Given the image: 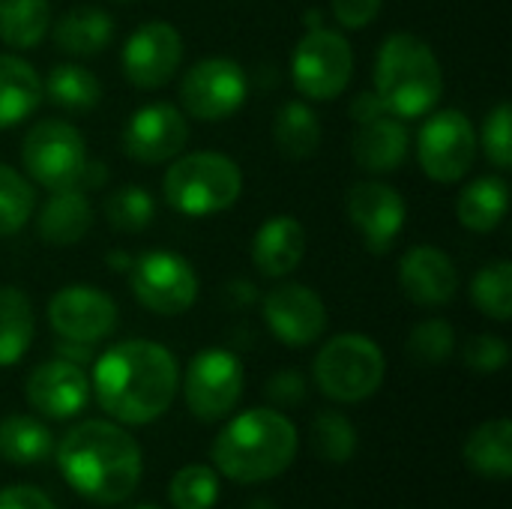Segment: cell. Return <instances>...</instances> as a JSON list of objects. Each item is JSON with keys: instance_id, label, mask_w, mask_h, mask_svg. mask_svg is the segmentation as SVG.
I'll use <instances>...</instances> for the list:
<instances>
[{"instance_id": "obj_2", "label": "cell", "mask_w": 512, "mask_h": 509, "mask_svg": "<svg viewBox=\"0 0 512 509\" xmlns=\"http://www.w3.org/2000/svg\"><path fill=\"white\" fill-rule=\"evenodd\" d=\"M63 480L87 501L123 504L141 483L144 459L138 441L117 423L87 420L69 429L54 447Z\"/></svg>"}, {"instance_id": "obj_49", "label": "cell", "mask_w": 512, "mask_h": 509, "mask_svg": "<svg viewBox=\"0 0 512 509\" xmlns=\"http://www.w3.org/2000/svg\"><path fill=\"white\" fill-rule=\"evenodd\" d=\"M132 509H162V507H156V504H138V507H132Z\"/></svg>"}, {"instance_id": "obj_15", "label": "cell", "mask_w": 512, "mask_h": 509, "mask_svg": "<svg viewBox=\"0 0 512 509\" xmlns=\"http://www.w3.org/2000/svg\"><path fill=\"white\" fill-rule=\"evenodd\" d=\"M405 216L408 210L399 189L381 180H360L348 192V219L372 255H384L393 249L396 237L405 228Z\"/></svg>"}, {"instance_id": "obj_20", "label": "cell", "mask_w": 512, "mask_h": 509, "mask_svg": "<svg viewBox=\"0 0 512 509\" xmlns=\"http://www.w3.org/2000/svg\"><path fill=\"white\" fill-rule=\"evenodd\" d=\"M411 150V132L402 117L396 114H381L366 123H357L351 153L357 165L369 174H390L396 171Z\"/></svg>"}, {"instance_id": "obj_10", "label": "cell", "mask_w": 512, "mask_h": 509, "mask_svg": "<svg viewBox=\"0 0 512 509\" xmlns=\"http://www.w3.org/2000/svg\"><path fill=\"white\" fill-rule=\"evenodd\" d=\"M417 159L429 180L459 183L477 159V132L471 117L456 108L435 111L417 132Z\"/></svg>"}, {"instance_id": "obj_25", "label": "cell", "mask_w": 512, "mask_h": 509, "mask_svg": "<svg viewBox=\"0 0 512 509\" xmlns=\"http://www.w3.org/2000/svg\"><path fill=\"white\" fill-rule=\"evenodd\" d=\"M510 207V186L504 177H477L471 180L456 201V216L462 222V228L474 231V234H489L495 231Z\"/></svg>"}, {"instance_id": "obj_28", "label": "cell", "mask_w": 512, "mask_h": 509, "mask_svg": "<svg viewBox=\"0 0 512 509\" xmlns=\"http://www.w3.org/2000/svg\"><path fill=\"white\" fill-rule=\"evenodd\" d=\"M33 303L15 285H0V366H15L33 345Z\"/></svg>"}, {"instance_id": "obj_46", "label": "cell", "mask_w": 512, "mask_h": 509, "mask_svg": "<svg viewBox=\"0 0 512 509\" xmlns=\"http://www.w3.org/2000/svg\"><path fill=\"white\" fill-rule=\"evenodd\" d=\"M108 264H111L114 270H123V273H126L129 264H132V258H129V255H120V252H111V255H108Z\"/></svg>"}, {"instance_id": "obj_44", "label": "cell", "mask_w": 512, "mask_h": 509, "mask_svg": "<svg viewBox=\"0 0 512 509\" xmlns=\"http://www.w3.org/2000/svg\"><path fill=\"white\" fill-rule=\"evenodd\" d=\"M57 357L75 363V366H84L93 360V345H84V342H72V339H60L57 342Z\"/></svg>"}, {"instance_id": "obj_4", "label": "cell", "mask_w": 512, "mask_h": 509, "mask_svg": "<svg viewBox=\"0 0 512 509\" xmlns=\"http://www.w3.org/2000/svg\"><path fill=\"white\" fill-rule=\"evenodd\" d=\"M375 93L402 120L429 114L444 93V69L432 45L414 33H393L375 57Z\"/></svg>"}, {"instance_id": "obj_17", "label": "cell", "mask_w": 512, "mask_h": 509, "mask_svg": "<svg viewBox=\"0 0 512 509\" xmlns=\"http://www.w3.org/2000/svg\"><path fill=\"white\" fill-rule=\"evenodd\" d=\"M264 321L270 333L288 348H306L327 330L324 300L300 282H285L264 297Z\"/></svg>"}, {"instance_id": "obj_11", "label": "cell", "mask_w": 512, "mask_h": 509, "mask_svg": "<svg viewBox=\"0 0 512 509\" xmlns=\"http://www.w3.org/2000/svg\"><path fill=\"white\" fill-rule=\"evenodd\" d=\"M246 69L231 57H204L180 81V105L189 117L216 123L237 114L246 102Z\"/></svg>"}, {"instance_id": "obj_5", "label": "cell", "mask_w": 512, "mask_h": 509, "mask_svg": "<svg viewBox=\"0 0 512 509\" xmlns=\"http://www.w3.org/2000/svg\"><path fill=\"white\" fill-rule=\"evenodd\" d=\"M243 192V171L225 153L201 150L174 156L165 171L162 195L183 216H213L228 210Z\"/></svg>"}, {"instance_id": "obj_19", "label": "cell", "mask_w": 512, "mask_h": 509, "mask_svg": "<svg viewBox=\"0 0 512 509\" xmlns=\"http://www.w3.org/2000/svg\"><path fill=\"white\" fill-rule=\"evenodd\" d=\"M399 285L405 297L423 309L447 306L459 291V270L453 258L435 246H414L399 261Z\"/></svg>"}, {"instance_id": "obj_7", "label": "cell", "mask_w": 512, "mask_h": 509, "mask_svg": "<svg viewBox=\"0 0 512 509\" xmlns=\"http://www.w3.org/2000/svg\"><path fill=\"white\" fill-rule=\"evenodd\" d=\"M354 75V51L345 33L330 27H312L294 45L291 81L315 102H333L345 93Z\"/></svg>"}, {"instance_id": "obj_6", "label": "cell", "mask_w": 512, "mask_h": 509, "mask_svg": "<svg viewBox=\"0 0 512 509\" xmlns=\"http://www.w3.org/2000/svg\"><path fill=\"white\" fill-rule=\"evenodd\" d=\"M384 351L363 333L333 336L315 357L312 375L318 390L342 405H357L384 384Z\"/></svg>"}, {"instance_id": "obj_31", "label": "cell", "mask_w": 512, "mask_h": 509, "mask_svg": "<svg viewBox=\"0 0 512 509\" xmlns=\"http://www.w3.org/2000/svg\"><path fill=\"white\" fill-rule=\"evenodd\" d=\"M42 93L66 111H90L102 99V84L81 63H60L45 75Z\"/></svg>"}, {"instance_id": "obj_39", "label": "cell", "mask_w": 512, "mask_h": 509, "mask_svg": "<svg viewBox=\"0 0 512 509\" xmlns=\"http://www.w3.org/2000/svg\"><path fill=\"white\" fill-rule=\"evenodd\" d=\"M462 360H465L468 369H474L480 375H492V372H501L510 363V345L495 333H477V336H471L465 342Z\"/></svg>"}, {"instance_id": "obj_16", "label": "cell", "mask_w": 512, "mask_h": 509, "mask_svg": "<svg viewBox=\"0 0 512 509\" xmlns=\"http://www.w3.org/2000/svg\"><path fill=\"white\" fill-rule=\"evenodd\" d=\"M186 141H189L186 114L168 102H153L138 108L123 126V153L144 165H159L180 156Z\"/></svg>"}, {"instance_id": "obj_43", "label": "cell", "mask_w": 512, "mask_h": 509, "mask_svg": "<svg viewBox=\"0 0 512 509\" xmlns=\"http://www.w3.org/2000/svg\"><path fill=\"white\" fill-rule=\"evenodd\" d=\"M381 114H387V108H384V102L378 99V93L372 90H366V93H360L354 102H351V117H354V123H366V120H372V117H381Z\"/></svg>"}, {"instance_id": "obj_32", "label": "cell", "mask_w": 512, "mask_h": 509, "mask_svg": "<svg viewBox=\"0 0 512 509\" xmlns=\"http://www.w3.org/2000/svg\"><path fill=\"white\" fill-rule=\"evenodd\" d=\"M471 300L474 306L492 318V321H510L512 318V264L507 258H498L486 264L474 282H471Z\"/></svg>"}, {"instance_id": "obj_30", "label": "cell", "mask_w": 512, "mask_h": 509, "mask_svg": "<svg viewBox=\"0 0 512 509\" xmlns=\"http://www.w3.org/2000/svg\"><path fill=\"white\" fill-rule=\"evenodd\" d=\"M51 30L48 0H0V42L24 51L45 39Z\"/></svg>"}, {"instance_id": "obj_12", "label": "cell", "mask_w": 512, "mask_h": 509, "mask_svg": "<svg viewBox=\"0 0 512 509\" xmlns=\"http://www.w3.org/2000/svg\"><path fill=\"white\" fill-rule=\"evenodd\" d=\"M243 381V363L237 354L225 348H207L192 357L183 378V396L198 420L216 423L237 408L243 396Z\"/></svg>"}, {"instance_id": "obj_13", "label": "cell", "mask_w": 512, "mask_h": 509, "mask_svg": "<svg viewBox=\"0 0 512 509\" xmlns=\"http://www.w3.org/2000/svg\"><path fill=\"white\" fill-rule=\"evenodd\" d=\"M183 63V36L174 24L153 18L138 24L123 42V78L138 90L165 87Z\"/></svg>"}, {"instance_id": "obj_42", "label": "cell", "mask_w": 512, "mask_h": 509, "mask_svg": "<svg viewBox=\"0 0 512 509\" xmlns=\"http://www.w3.org/2000/svg\"><path fill=\"white\" fill-rule=\"evenodd\" d=\"M0 509H57L54 501L36 486H6L0 489Z\"/></svg>"}, {"instance_id": "obj_9", "label": "cell", "mask_w": 512, "mask_h": 509, "mask_svg": "<svg viewBox=\"0 0 512 509\" xmlns=\"http://www.w3.org/2000/svg\"><path fill=\"white\" fill-rule=\"evenodd\" d=\"M126 276L135 300L153 315L174 318L189 312L198 300V273L177 252L168 249L144 252L132 258Z\"/></svg>"}, {"instance_id": "obj_22", "label": "cell", "mask_w": 512, "mask_h": 509, "mask_svg": "<svg viewBox=\"0 0 512 509\" xmlns=\"http://www.w3.org/2000/svg\"><path fill=\"white\" fill-rule=\"evenodd\" d=\"M90 228H93V204L78 186L54 189L36 219L39 240L48 246H75Z\"/></svg>"}, {"instance_id": "obj_8", "label": "cell", "mask_w": 512, "mask_h": 509, "mask_svg": "<svg viewBox=\"0 0 512 509\" xmlns=\"http://www.w3.org/2000/svg\"><path fill=\"white\" fill-rule=\"evenodd\" d=\"M21 162L27 177L48 192L81 186V174L87 165L84 135L63 120H39L27 129L21 141Z\"/></svg>"}, {"instance_id": "obj_29", "label": "cell", "mask_w": 512, "mask_h": 509, "mask_svg": "<svg viewBox=\"0 0 512 509\" xmlns=\"http://www.w3.org/2000/svg\"><path fill=\"white\" fill-rule=\"evenodd\" d=\"M321 138H324V132H321L318 114L303 99H291V102H285L276 111L273 141H276L282 156H288V159H309L321 147Z\"/></svg>"}, {"instance_id": "obj_37", "label": "cell", "mask_w": 512, "mask_h": 509, "mask_svg": "<svg viewBox=\"0 0 512 509\" xmlns=\"http://www.w3.org/2000/svg\"><path fill=\"white\" fill-rule=\"evenodd\" d=\"M456 351V330L444 318L420 321L408 336V354L423 366H441Z\"/></svg>"}, {"instance_id": "obj_50", "label": "cell", "mask_w": 512, "mask_h": 509, "mask_svg": "<svg viewBox=\"0 0 512 509\" xmlns=\"http://www.w3.org/2000/svg\"><path fill=\"white\" fill-rule=\"evenodd\" d=\"M111 3H135V0H111Z\"/></svg>"}, {"instance_id": "obj_34", "label": "cell", "mask_w": 512, "mask_h": 509, "mask_svg": "<svg viewBox=\"0 0 512 509\" xmlns=\"http://www.w3.org/2000/svg\"><path fill=\"white\" fill-rule=\"evenodd\" d=\"M357 429L354 423L339 411H321L312 423V447L321 459L342 465L351 462L357 453Z\"/></svg>"}, {"instance_id": "obj_33", "label": "cell", "mask_w": 512, "mask_h": 509, "mask_svg": "<svg viewBox=\"0 0 512 509\" xmlns=\"http://www.w3.org/2000/svg\"><path fill=\"white\" fill-rule=\"evenodd\" d=\"M156 201L144 186H120L105 198V219L114 231L138 234L153 222Z\"/></svg>"}, {"instance_id": "obj_23", "label": "cell", "mask_w": 512, "mask_h": 509, "mask_svg": "<svg viewBox=\"0 0 512 509\" xmlns=\"http://www.w3.org/2000/svg\"><path fill=\"white\" fill-rule=\"evenodd\" d=\"M54 45L69 57H96L114 39V18L99 6H75L57 18Z\"/></svg>"}, {"instance_id": "obj_27", "label": "cell", "mask_w": 512, "mask_h": 509, "mask_svg": "<svg viewBox=\"0 0 512 509\" xmlns=\"http://www.w3.org/2000/svg\"><path fill=\"white\" fill-rule=\"evenodd\" d=\"M51 429L30 414H9L0 420V459L12 465H39L54 456Z\"/></svg>"}, {"instance_id": "obj_45", "label": "cell", "mask_w": 512, "mask_h": 509, "mask_svg": "<svg viewBox=\"0 0 512 509\" xmlns=\"http://www.w3.org/2000/svg\"><path fill=\"white\" fill-rule=\"evenodd\" d=\"M228 297H237L240 303H252V300H255V288H252L249 282H231Z\"/></svg>"}, {"instance_id": "obj_1", "label": "cell", "mask_w": 512, "mask_h": 509, "mask_svg": "<svg viewBox=\"0 0 512 509\" xmlns=\"http://www.w3.org/2000/svg\"><path fill=\"white\" fill-rule=\"evenodd\" d=\"M180 372L174 354L150 339L111 345L93 363V393L99 408L126 426L159 420L177 399Z\"/></svg>"}, {"instance_id": "obj_21", "label": "cell", "mask_w": 512, "mask_h": 509, "mask_svg": "<svg viewBox=\"0 0 512 509\" xmlns=\"http://www.w3.org/2000/svg\"><path fill=\"white\" fill-rule=\"evenodd\" d=\"M303 255H306V228L294 216H288V213L270 216L255 231L252 264L261 276L282 279L300 267Z\"/></svg>"}, {"instance_id": "obj_48", "label": "cell", "mask_w": 512, "mask_h": 509, "mask_svg": "<svg viewBox=\"0 0 512 509\" xmlns=\"http://www.w3.org/2000/svg\"><path fill=\"white\" fill-rule=\"evenodd\" d=\"M246 509H279L273 501H267V498H255L252 504H246Z\"/></svg>"}, {"instance_id": "obj_24", "label": "cell", "mask_w": 512, "mask_h": 509, "mask_svg": "<svg viewBox=\"0 0 512 509\" xmlns=\"http://www.w3.org/2000/svg\"><path fill=\"white\" fill-rule=\"evenodd\" d=\"M42 99L39 72L15 54H0V129L27 120Z\"/></svg>"}, {"instance_id": "obj_40", "label": "cell", "mask_w": 512, "mask_h": 509, "mask_svg": "<svg viewBox=\"0 0 512 509\" xmlns=\"http://www.w3.org/2000/svg\"><path fill=\"white\" fill-rule=\"evenodd\" d=\"M267 399L279 408H297L306 402V393H309V384L306 378L297 372V369H285V372H276L267 387H264Z\"/></svg>"}, {"instance_id": "obj_35", "label": "cell", "mask_w": 512, "mask_h": 509, "mask_svg": "<svg viewBox=\"0 0 512 509\" xmlns=\"http://www.w3.org/2000/svg\"><path fill=\"white\" fill-rule=\"evenodd\" d=\"M174 509H213L219 498V474L210 465H186L168 483Z\"/></svg>"}, {"instance_id": "obj_41", "label": "cell", "mask_w": 512, "mask_h": 509, "mask_svg": "<svg viewBox=\"0 0 512 509\" xmlns=\"http://www.w3.org/2000/svg\"><path fill=\"white\" fill-rule=\"evenodd\" d=\"M384 0H330L333 18L345 30H363L381 15Z\"/></svg>"}, {"instance_id": "obj_14", "label": "cell", "mask_w": 512, "mask_h": 509, "mask_svg": "<svg viewBox=\"0 0 512 509\" xmlns=\"http://www.w3.org/2000/svg\"><path fill=\"white\" fill-rule=\"evenodd\" d=\"M48 324L60 339L96 345L117 327V303L93 285H66L48 300Z\"/></svg>"}, {"instance_id": "obj_36", "label": "cell", "mask_w": 512, "mask_h": 509, "mask_svg": "<svg viewBox=\"0 0 512 509\" xmlns=\"http://www.w3.org/2000/svg\"><path fill=\"white\" fill-rule=\"evenodd\" d=\"M33 216V186L0 162V237L18 234Z\"/></svg>"}, {"instance_id": "obj_18", "label": "cell", "mask_w": 512, "mask_h": 509, "mask_svg": "<svg viewBox=\"0 0 512 509\" xmlns=\"http://www.w3.org/2000/svg\"><path fill=\"white\" fill-rule=\"evenodd\" d=\"M27 405L48 420H69L87 408L90 399V381L84 375V366H75L63 357L39 363L24 384Z\"/></svg>"}, {"instance_id": "obj_26", "label": "cell", "mask_w": 512, "mask_h": 509, "mask_svg": "<svg viewBox=\"0 0 512 509\" xmlns=\"http://www.w3.org/2000/svg\"><path fill=\"white\" fill-rule=\"evenodd\" d=\"M465 462L477 477L510 480L512 477V423L507 417L489 420L465 441Z\"/></svg>"}, {"instance_id": "obj_3", "label": "cell", "mask_w": 512, "mask_h": 509, "mask_svg": "<svg viewBox=\"0 0 512 509\" xmlns=\"http://www.w3.org/2000/svg\"><path fill=\"white\" fill-rule=\"evenodd\" d=\"M297 429L276 408H252L234 417L213 441L216 474L258 486L282 477L297 456Z\"/></svg>"}, {"instance_id": "obj_47", "label": "cell", "mask_w": 512, "mask_h": 509, "mask_svg": "<svg viewBox=\"0 0 512 509\" xmlns=\"http://www.w3.org/2000/svg\"><path fill=\"white\" fill-rule=\"evenodd\" d=\"M306 27H309V30H312V27H324V12L312 9V12L306 15Z\"/></svg>"}, {"instance_id": "obj_38", "label": "cell", "mask_w": 512, "mask_h": 509, "mask_svg": "<svg viewBox=\"0 0 512 509\" xmlns=\"http://www.w3.org/2000/svg\"><path fill=\"white\" fill-rule=\"evenodd\" d=\"M477 147H483L486 159L498 168V171H510L512 168V108L510 102H498L480 129Z\"/></svg>"}]
</instances>
